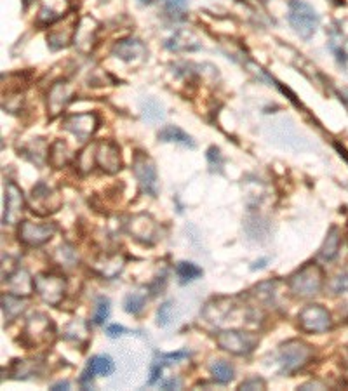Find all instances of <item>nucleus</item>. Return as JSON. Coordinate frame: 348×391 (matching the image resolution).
<instances>
[{
    "label": "nucleus",
    "instance_id": "nucleus-10",
    "mask_svg": "<svg viewBox=\"0 0 348 391\" xmlns=\"http://www.w3.org/2000/svg\"><path fill=\"white\" fill-rule=\"evenodd\" d=\"M58 231L56 223H32L23 221L19 225V242L27 247H40L47 244Z\"/></svg>",
    "mask_w": 348,
    "mask_h": 391
},
{
    "label": "nucleus",
    "instance_id": "nucleus-50",
    "mask_svg": "<svg viewBox=\"0 0 348 391\" xmlns=\"http://www.w3.org/2000/svg\"><path fill=\"white\" fill-rule=\"evenodd\" d=\"M140 4H143V5H150V4H153V0H138Z\"/></svg>",
    "mask_w": 348,
    "mask_h": 391
},
{
    "label": "nucleus",
    "instance_id": "nucleus-32",
    "mask_svg": "<svg viewBox=\"0 0 348 391\" xmlns=\"http://www.w3.org/2000/svg\"><path fill=\"white\" fill-rule=\"evenodd\" d=\"M147 305V292L143 290H136V292H129L124 297V310L131 315H140Z\"/></svg>",
    "mask_w": 348,
    "mask_h": 391
},
{
    "label": "nucleus",
    "instance_id": "nucleus-20",
    "mask_svg": "<svg viewBox=\"0 0 348 391\" xmlns=\"http://www.w3.org/2000/svg\"><path fill=\"white\" fill-rule=\"evenodd\" d=\"M5 282H8L9 292L16 294V296L27 297L35 290L34 279H32L30 273H28L27 270H23V268H18V270H14L12 273H9Z\"/></svg>",
    "mask_w": 348,
    "mask_h": 391
},
{
    "label": "nucleus",
    "instance_id": "nucleus-17",
    "mask_svg": "<svg viewBox=\"0 0 348 391\" xmlns=\"http://www.w3.org/2000/svg\"><path fill=\"white\" fill-rule=\"evenodd\" d=\"M25 211V197L16 183L5 185L4 197V225H16Z\"/></svg>",
    "mask_w": 348,
    "mask_h": 391
},
{
    "label": "nucleus",
    "instance_id": "nucleus-29",
    "mask_svg": "<svg viewBox=\"0 0 348 391\" xmlns=\"http://www.w3.org/2000/svg\"><path fill=\"white\" fill-rule=\"evenodd\" d=\"M42 373V362L40 360H16L12 365V377L14 379H28L35 374Z\"/></svg>",
    "mask_w": 348,
    "mask_h": 391
},
{
    "label": "nucleus",
    "instance_id": "nucleus-16",
    "mask_svg": "<svg viewBox=\"0 0 348 391\" xmlns=\"http://www.w3.org/2000/svg\"><path fill=\"white\" fill-rule=\"evenodd\" d=\"M96 164L105 174H117L122 169L121 148L114 141L96 143Z\"/></svg>",
    "mask_w": 348,
    "mask_h": 391
},
{
    "label": "nucleus",
    "instance_id": "nucleus-36",
    "mask_svg": "<svg viewBox=\"0 0 348 391\" xmlns=\"http://www.w3.org/2000/svg\"><path fill=\"white\" fill-rule=\"evenodd\" d=\"M173 310H174L173 301L162 303L160 308L157 310V324H159L160 327H167V325L173 322Z\"/></svg>",
    "mask_w": 348,
    "mask_h": 391
},
{
    "label": "nucleus",
    "instance_id": "nucleus-15",
    "mask_svg": "<svg viewBox=\"0 0 348 391\" xmlns=\"http://www.w3.org/2000/svg\"><path fill=\"white\" fill-rule=\"evenodd\" d=\"M98 34H99V23L96 21L91 16H84L80 18L79 27H77L75 38H73V44H75L77 51L80 54H89L95 49L96 42H98Z\"/></svg>",
    "mask_w": 348,
    "mask_h": 391
},
{
    "label": "nucleus",
    "instance_id": "nucleus-22",
    "mask_svg": "<svg viewBox=\"0 0 348 391\" xmlns=\"http://www.w3.org/2000/svg\"><path fill=\"white\" fill-rule=\"evenodd\" d=\"M340 245H341V231L338 226H331L327 235H325V240L322 244L321 251H319V256L324 261H333L334 257L338 256L340 252Z\"/></svg>",
    "mask_w": 348,
    "mask_h": 391
},
{
    "label": "nucleus",
    "instance_id": "nucleus-46",
    "mask_svg": "<svg viewBox=\"0 0 348 391\" xmlns=\"http://www.w3.org/2000/svg\"><path fill=\"white\" fill-rule=\"evenodd\" d=\"M51 390H54V391L70 390V383H69V381H60V383L53 384V386H51Z\"/></svg>",
    "mask_w": 348,
    "mask_h": 391
},
{
    "label": "nucleus",
    "instance_id": "nucleus-18",
    "mask_svg": "<svg viewBox=\"0 0 348 391\" xmlns=\"http://www.w3.org/2000/svg\"><path fill=\"white\" fill-rule=\"evenodd\" d=\"M112 54L119 60L125 61V63H141V61L147 58V47L143 45V42L138 40V38H122L117 44L114 45Z\"/></svg>",
    "mask_w": 348,
    "mask_h": 391
},
{
    "label": "nucleus",
    "instance_id": "nucleus-19",
    "mask_svg": "<svg viewBox=\"0 0 348 391\" xmlns=\"http://www.w3.org/2000/svg\"><path fill=\"white\" fill-rule=\"evenodd\" d=\"M70 11V0H42L40 11H38L37 23L42 27H49L66 16Z\"/></svg>",
    "mask_w": 348,
    "mask_h": 391
},
{
    "label": "nucleus",
    "instance_id": "nucleus-34",
    "mask_svg": "<svg viewBox=\"0 0 348 391\" xmlns=\"http://www.w3.org/2000/svg\"><path fill=\"white\" fill-rule=\"evenodd\" d=\"M122 268H124V261L119 256H112L103 261L99 273H101L103 277H106V279H115L122 271Z\"/></svg>",
    "mask_w": 348,
    "mask_h": 391
},
{
    "label": "nucleus",
    "instance_id": "nucleus-47",
    "mask_svg": "<svg viewBox=\"0 0 348 391\" xmlns=\"http://www.w3.org/2000/svg\"><path fill=\"white\" fill-rule=\"evenodd\" d=\"M310 388H321V390H324V384H321V383H317V381H310V383H307V384H303V386H299L298 390H310Z\"/></svg>",
    "mask_w": 348,
    "mask_h": 391
},
{
    "label": "nucleus",
    "instance_id": "nucleus-33",
    "mask_svg": "<svg viewBox=\"0 0 348 391\" xmlns=\"http://www.w3.org/2000/svg\"><path fill=\"white\" fill-rule=\"evenodd\" d=\"M96 164V143L89 144L84 148L77 157V169L80 174H87L92 171V166Z\"/></svg>",
    "mask_w": 348,
    "mask_h": 391
},
{
    "label": "nucleus",
    "instance_id": "nucleus-14",
    "mask_svg": "<svg viewBox=\"0 0 348 391\" xmlns=\"http://www.w3.org/2000/svg\"><path fill=\"white\" fill-rule=\"evenodd\" d=\"M127 231L133 235L134 240L141 242V244L151 245L157 242V235H159V225L153 221V218L148 214H136L129 219Z\"/></svg>",
    "mask_w": 348,
    "mask_h": 391
},
{
    "label": "nucleus",
    "instance_id": "nucleus-7",
    "mask_svg": "<svg viewBox=\"0 0 348 391\" xmlns=\"http://www.w3.org/2000/svg\"><path fill=\"white\" fill-rule=\"evenodd\" d=\"M133 173L136 176L138 185L143 193L150 197L159 195V174L157 167L150 157L143 151H138L133 160Z\"/></svg>",
    "mask_w": 348,
    "mask_h": 391
},
{
    "label": "nucleus",
    "instance_id": "nucleus-24",
    "mask_svg": "<svg viewBox=\"0 0 348 391\" xmlns=\"http://www.w3.org/2000/svg\"><path fill=\"white\" fill-rule=\"evenodd\" d=\"M70 148L63 140H56L49 147V153H47V162L54 167V169H63L66 164L70 162Z\"/></svg>",
    "mask_w": 348,
    "mask_h": 391
},
{
    "label": "nucleus",
    "instance_id": "nucleus-45",
    "mask_svg": "<svg viewBox=\"0 0 348 391\" xmlns=\"http://www.w3.org/2000/svg\"><path fill=\"white\" fill-rule=\"evenodd\" d=\"M160 386H162L164 390H171V388H179V386H182V383H179L178 379H174V377H173V379H169V381H164V383L160 384Z\"/></svg>",
    "mask_w": 348,
    "mask_h": 391
},
{
    "label": "nucleus",
    "instance_id": "nucleus-8",
    "mask_svg": "<svg viewBox=\"0 0 348 391\" xmlns=\"http://www.w3.org/2000/svg\"><path fill=\"white\" fill-rule=\"evenodd\" d=\"M30 209L34 214L37 216H49L53 212L60 211L61 207V195L58 193V190L51 188L47 183L40 181L32 190L30 200Z\"/></svg>",
    "mask_w": 348,
    "mask_h": 391
},
{
    "label": "nucleus",
    "instance_id": "nucleus-49",
    "mask_svg": "<svg viewBox=\"0 0 348 391\" xmlns=\"http://www.w3.org/2000/svg\"><path fill=\"white\" fill-rule=\"evenodd\" d=\"M340 99L343 101V105L347 106V110H348V89H341L340 90Z\"/></svg>",
    "mask_w": 348,
    "mask_h": 391
},
{
    "label": "nucleus",
    "instance_id": "nucleus-37",
    "mask_svg": "<svg viewBox=\"0 0 348 391\" xmlns=\"http://www.w3.org/2000/svg\"><path fill=\"white\" fill-rule=\"evenodd\" d=\"M56 256L60 257L61 266H75V263H77L75 251H73L70 245H66V244L61 245V247L56 251Z\"/></svg>",
    "mask_w": 348,
    "mask_h": 391
},
{
    "label": "nucleus",
    "instance_id": "nucleus-9",
    "mask_svg": "<svg viewBox=\"0 0 348 391\" xmlns=\"http://www.w3.org/2000/svg\"><path fill=\"white\" fill-rule=\"evenodd\" d=\"M298 327L308 334H322L333 327L331 313L321 305H308L299 312Z\"/></svg>",
    "mask_w": 348,
    "mask_h": 391
},
{
    "label": "nucleus",
    "instance_id": "nucleus-1",
    "mask_svg": "<svg viewBox=\"0 0 348 391\" xmlns=\"http://www.w3.org/2000/svg\"><path fill=\"white\" fill-rule=\"evenodd\" d=\"M289 290L299 299H310L324 287V270L317 263H307L289 277Z\"/></svg>",
    "mask_w": 348,
    "mask_h": 391
},
{
    "label": "nucleus",
    "instance_id": "nucleus-41",
    "mask_svg": "<svg viewBox=\"0 0 348 391\" xmlns=\"http://www.w3.org/2000/svg\"><path fill=\"white\" fill-rule=\"evenodd\" d=\"M331 290H333L334 294L348 292V273L338 275L336 279L331 282Z\"/></svg>",
    "mask_w": 348,
    "mask_h": 391
},
{
    "label": "nucleus",
    "instance_id": "nucleus-5",
    "mask_svg": "<svg viewBox=\"0 0 348 391\" xmlns=\"http://www.w3.org/2000/svg\"><path fill=\"white\" fill-rule=\"evenodd\" d=\"M260 338L246 331H221L216 334V344L237 357H247L256 350Z\"/></svg>",
    "mask_w": 348,
    "mask_h": 391
},
{
    "label": "nucleus",
    "instance_id": "nucleus-3",
    "mask_svg": "<svg viewBox=\"0 0 348 391\" xmlns=\"http://www.w3.org/2000/svg\"><path fill=\"white\" fill-rule=\"evenodd\" d=\"M312 355H314V350L305 341H299V339L286 341L279 350L280 373L286 374V376L298 373L310 362Z\"/></svg>",
    "mask_w": 348,
    "mask_h": 391
},
{
    "label": "nucleus",
    "instance_id": "nucleus-26",
    "mask_svg": "<svg viewBox=\"0 0 348 391\" xmlns=\"http://www.w3.org/2000/svg\"><path fill=\"white\" fill-rule=\"evenodd\" d=\"M86 370L92 376H110L115 370V364L108 355H96L87 362Z\"/></svg>",
    "mask_w": 348,
    "mask_h": 391
},
{
    "label": "nucleus",
    "instance_id": "nucleus-6",
    "mask_svg": "<svg viewBox=\"0 0 348 391\" xmlns=\"http://www.w3.org/2000/svg\"><path fill=\"white\" fill-rule=\"evenodd\" d=\"M35 292L49 306H60L66 292V280L58 273H38L34 279Z\"/></svg>",
    "mask_w": 348,
    "mask_h": 391
},
{
    "label": "nucleus",
    "instance_id": "nucleus-39",
    "mask_svg": "<svg viewBox=\"0 0 348 391\" xmlns=\"http://www.w3.org/2000/svg\"><path fill=\"white\" fill-rule=\"evenodd\" d=\"M164 362H162V358H157V360H153V364H151V367H150V377H148V381H147V384L148 386H151V384H156L157 381L160 379V376H162V370H164Z\"/></svg>",
    "mask_w": 348,
    "mask_h": 391
},
{
    "label": "nucleus",
    "instance_id": "nucleus-4",
    "mask_svg": "<svg viewBox=\"0 0 348 391\" xmlns=\"http://www.w3.org/2000/svg\"><path fill=\"white\" fill-rule=\"evenodd\" d=\"M288 19L296 35H299L305 40L312 38V35L317 31L319 23H321L317 11L303 0H289Z\"/></svg>",
    "mask_w": 348,
    "mask_h": 391
},
{
    "label": "nucleus",
    "instance_id": "nucleus-42",
    "mask_svg": "<svg viewBox=\"0 0 348 391\" xmlns=\"http://www.w3.org/2000/svg\"><path fill=\"white\" fill-rule=\"evenodd\" d=\"M160 358H162L164 364H173V362H179L183 358H188L190 353L188 351H176V353H160Z\"/></svg>",
    "mask_w": 348,
    "mask_h": 391
},
{
    "label": "nucleus",
    "instance_id": "nucleus-28",
    "mask_svg": "<svg viewBox=\"0 0 348 391\" xmlns=\"http://www.w3.org/2000/svg\"><path fill=\"white\" fill-rule=\"evenodd\" d=\"M141 115H143V121L148 122V124H159L166 117L162 103L153 98H147L141 103Z\"/></svg>",
    "mask_w": 348,
    "mask_h": 391
},
{
    "label": "nucleus",
    "instance_id": "nucleus-25",
    "mask_svg": "<svg viewBox=\"0 0 348 391\" xmlns=\"http://www.w3.org/2000/svg\"><path fill=\"white\" fill-rule=\"evenodd\" d=\"M47 153H49V148H47V144L44 143L40 138H37V140L32 141L30 144H27V147H23L19 150V155L27 157L30 162L37 164V166H42V164H44Z\"/></svg>",
    "mask_w": 348,
    "mask_h": 391
},
{
    "label": "nucleus",
    "instance_id": "nucleus-43",
    "mask_svg": "<svg viewBox=\"0 0 348 391\" xmlns=\"http://www.w3.org/2000/svg\"><path fill=\"white\" fill-rule=\"evenodd\" d=\"M106 336H108V338H119V336H122V334H125V332H127V329L125 327H122V325H119V324H114V325H108V327H106Z\"/></svg>",
    "mask_w": 348,
    "mask_h": 391
},
{
    "label": "nucleus",
    "instance_id": "nucleus-2",
    "mask_svg": "<svg viewBox=\"0 0 348 391\" xmlns=\"http://www.w3.org/2000/svg\"><path fill=\"white\" fill-rule=\"evenodd\" d=\"M56 338V327L53 320L44 313H34L25 324L21 332V342L27 348H42L47 344H53Z\"/></svg>",
    "mask_w": 348,
    "mask_h": 391
},
{
    "label": "nucleus",
    "instance_id": "nucleus-23",
    "mask_svg": "<svg viewBox=\"0 0 348 391\" xmlns=\"http://www.w3.org/2000/svg\"><path fill=\"white\" fill-rule=\"evenodd\" d=\"M157 138H159V141H162V143H178L183 144V147L195 148L192 136L186 134V132L183 131V129H179L178 125H166L164 129H160Z\"/></svg>",
    "mask_w": 348,
    "mask_h": 391
},
{
    "label": "nucleus",
    "instance_id": "nucleus-44",
    "mask_svg": "<svg viewBox=\"0 0 348 391\" xmlns=\"http://www.w3.org/2000/svg\"><path fill=\"white\" fill-rule=\"evenodd\" d=\"M166 4L171 11H183L186 8V0H166Z\"/></svg>",
    "mask_w": 348,
    "mask_h": 391
},
{
    "label": "nucleus",
    "instance_id": "nucleus-31",
    "mask_svg": "<svg viewBox=\"0 0 348 391\" xmlns=\"http://www.w3.org/2000/svg\"><path fill=\"white\" fill-rule=\"evenodd\" d=\"M209 370H211V376L216 383L228 384L232 379H234V367H232V365L225 360L212 362Z\"/></svg>",
    "mask_w": 348,
    "mask_h": 391
},
{
    "label": "nucleus",
    "instance_id": "nucleus-11",
    "mask_svg": "<svg viewBox=\"0 0 348 391\" xmlns=\"http://www.w3.org/2000/svg\"><path fill=\"white\" fill-rule=\"evenodd\" d=\"M79 21L80 19H77L75 14H66L63 19L54 23L49 34H47V47L51 51H60L69 47L73 42V38H75Z\"/></svg>",
    "mask_w": 348,
    "mask_h": 391
},
{
    "label": "nucleus",
    "instance_id": "nucleus-12",
    "mask_svg": "<svg viewBox=\"0 0 348 391\" xmlns=\"http://www.w3.org/2000/svg\"><path fill=\"white\" fill-rule=\"evenodd\" d=\"M63 127L79 141H89L98 131L99 117L96 113H73L63 118Z\"/></svg>",
    "mask_w": 348,
    "mask_h": 391
},
{
    "label": "nucleus",
    "instance_id": "nucleus-48",
    "mask_svg": "<svg viewBox=\"0 0 348 391\" xmlns=\"http://www.w3.org/2000/svg\"><path fill=\"white\" fill-rule=\"evenodd\" d=\"M269 263V257H265V260H260V261H256V263L251 266V270H261V268H265V264Z\"/></svg>",
    "mask_w": 348,
    "mask_h": 391
},
{
    "label": "nucleus",
    "instance_id": "nucleus-38",
    "mask_svg": "<svg viewBox=\"0 0 348 391\" xmlns=\"http://www.w3.org/2000/svg\"><path fill=\"white\" fill-rule=\"evenodd\" d=\"M208 162L212 173H221L223 171V157L220 153V148L211 147L208 150Z\"/></svg>",
    "mask_w": 348,
    "mask_h": 391
},
{
    "label": "nucleus",
    "instance_id": "nucleus-40",
    "mask_svg": "<svg viewBox=\"0 0 348 391\" xmlns=\"http://www.w3.org/2000/svg\"><path fill=\"white\" fill-rule=\"evenodd\" d=\"M265 388H266L265 379H261V377H258V376H253V377H247V379L244 381L240 386H238V390L251 391V390H265Z\"/></svg>",
    "mask_w": 348,
    "mask_h": 391
},
{
    "label": "nucleus",
    "instance_id": "nucleus-35",
    "mask_svg": "<svg viewBox=\"0 0 348 391\" xmlns=\"http://www.w3.org/2000/svg\"><path fill=\"white\" fill-rule=\"evenodd\" d=\"M108 316H110V299H108V297H98L95 315H92V322H95L96 325H101L105 324Z\"/></svg>",
    "mask_w": 348,
    "mask_h": 391
},
{
    "label": "nucleus",
    "instance_id": "nucleus-27",
    "mask_svg": "<svg viewBox=\"0 0 348 391\" xmlns=\"http://www.w3.org/2000/svg\"><path fill=\"white\" fill-rule=\"evenodd\" d=\"M27 305L21 299V296H16V294L9 292L8 296H2V312H4V316L8 322H12L14 318H18L21 313L25 312Z\"/></svg>",
    "mask_w": 348,
    "mask_h": 391
},
{
    "label": "nucleus",
    "instance_id": "nucleus-30",
    "mask_svg": "<svg viewBox=\"0 0 348 391\" xmlns=\"http://www.w3.org/2000/svg\"><path fill=\"white\" fill-rule=\"evenodd\" d=\"M176 275H178L179 283L185 286V283H190L193 282V280L201 279L202 275H204V271H202V268L197 266L195 263L182 261V263H178V266H176Z\"/></svg>",
    "mask_w": 348,
    "mask_h": 391
},
{
    "label": "nucleus",
    "instance_id": "nucleus-21",
    "mask_svg": "<svg viewBox=\"0 0 348 391\" xmlns=\"http://www.w3.org/2000/svg\"><path fill=\"white\" fill-rule=\"evenodd\" d=\"M166 47L174 53H188V51L202 49V42L192 31L178 30L166 42Z\"/></svg>",
    "mask_w": 348,
    "mask_h": 391
},
{
    "label": "nucleus",
    "instance_id": "nucleus-13",
    "mask_svg": "<svg viewBox=\"0 0 348 391\" xmlns=\"http://www.w3.org/2000/svg\"><path fill=\"white\" fill-rule=\"evenodd\" d=\"M73 96H75V89H73L72 84L66 82V80L54 82L49 89V94H47V112H49V117H58L72 103Z\"/></svg>",
    "mask_w": 348,
    "mask_h": 391
}]
</instances>
